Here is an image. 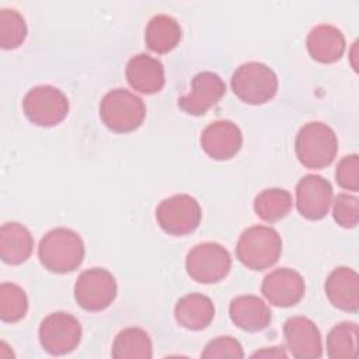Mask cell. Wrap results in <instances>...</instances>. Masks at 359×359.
I'll list each match as a JSON object with an SVG mask.
<instances>
[{
	"instance_id": "obj_1",
	"label": "cell",
	"mask_w": 359,
	"mask_h": 359,
	"mask_svg": "<svg viewBox=\"0 0 359 359\" xmlns=\"http://www.w3.org/2000/svg\"><path fill=\"white\" fill-rule=\"evenodd\" d=\"M86 254L81 237L72 229L56 227L39 241L38 257L45 269L53 273H67L83 262Z\"/></svg>"
},
{
	"instance_id": "obj_2",
	"label": "cell",
	"mask_w": 359,
	"mask_h": 359,
	"mask_svg": "<svg viewBox=\"0 0 359 359\" xmlns=\"http://www.w3.org/2000/svg\"><path fill=\"white\" fill-rule=\"evenodd\" d=\"M282 254V238L269 226H251L238 237L236 245L237 259L252 271H264L275 265Z\"/></svg>"
},
{
	"instance_id": "obj_3",
	"label": "cell",
	"mask_w": 359,
	"mask_h": 359,
	"mask_svg": "<svg viewBox=\"0 0 359 359\" xmlns=\"http://www.w3.org/2000/svg\"><path fill=\"white\" fill-rule=\"evenodd\" d=\"M294 151L300 164L307 168L328 167L338 153L337 135L324 122H307L296 135Z\"/></svg>"
},
{
	"instance_id": "obj_4",
	"label": "cell",
	"mask_w": 359,
	"mask_h": 359,
	"mask_svg": "<svg viewBox=\"0 0 359 359\" xmlns=\"http://www.w3.org/2000/svg\"><path fill=\"white\" fill-rule=\"evenodd\" d=\"M144 116L146 105L142 98L125 88L108 91L100 102V118L115 133H128L137 129Z\"/></svg>"
},
{
	"instance_id": "obj_5",
	"label": "cell",
	"mask_w": 359,
	"mask_h": 359,
	"mask_svg": "<svg viewBox=\"0 0 359 359\" xmlns=\"http://www.w3.org/2000/svg\"><path fill=\"white\" fill-rule=\"evenodd\" d=\"M231 90L237 98L250 105L272 100L278 91L276 73L261 62H245L231 76Z\"/></svg>"
},
{
	"instance_id": "obj_6",
	"label": "cell",
	"mask_w": 359,
	"mask_h": 359,
	"mask_svg": "<svg viewBox=\"0 0 359 359\" xmlns=\"http://www.w3.org/2000/svg\"><path fill=\"white\" fill-rule=\"evenodd\" d=\"M185 268L188 275L198 283H217L229 275L231 257L222 244L205 241L188 251Z\"/></svg>"
},
{
	"instance_id": "obj_7",
	"label": "cell",
	"mask_w": 359,
	"mask_h": 359,
	"mask_svg": "<svg viewBox=\"0 0 359 359\" xmlns=\"http://www.w3.org/2000/svg\"><path fill=\"white\" fill-rule=\"evenodd\" d=\"M25 116L38 126H55L69 114V100L62 90L49 84L32 87L22 100Z\"/></svg>"
},
{
	"instance_id": "obj_8",
	"label": "cell",
	"mask_w": 359,
	"mask_h": 359,
	"mask_svg": "<svg viewBox=\"0 0 359 359\" xmlns=\"http://www.w3.org/2000/svg\"><path fill=\"white\" fill-rule=\"evenodd\" d=\"M158 226L171 236H185L195 231L202 219L199 202L188 194L165 198L156 209Z\"/></svg>"
},
{
	"instance_id": "obj_9",
	"label": "cell",
	"mask_w": 359,
	"mask_h": 359,
	"mask_svg": "<svg viewBox=\"0 0 359 359\" xmlns=\"http://www.w3.org/2000/svg\"><path fill=\"white\" fill-rule=\"evenodd\" d=\"M116 280L105 268L83 271L74 283V299L87 311H101L116 297Z\"/></svg>"
},
{
	"instance_id": "obj_10",
	"label": "cell",
	"mask_w": 359,
	"mask_h": 359,
	"mask_svg": "<svg viewBox=\"0 0 359 359\" xmlns=\"http://www.w3.org/2000/svg\"><path fill=\"white\" fill-rule=\"evenodd\" d=\"M81 341L79 320L66 311L48 314L39 325V342L42 348L55 356L74 351Z\"/></svg>"
},
{
	"instance_id": "obj_11",
	"label": "cell",
	"mask_w": 359,
	"mask_h": 359,
	"mask_svg": "<svg viewBox=\"0 0 359 359\" xmlns=\"http://www.w3.org/2000/svg\"><path fill=\"white\" fill-rule=\"evenodd\" d=\"M332 185L317 174L302 177L296 185V206L299 213L309 220L323 219L332 203Z\"/></svg>"
},
{
	"instance_id": "obj_12",
	"label": "cell",
	"mask_w": 359,
	"mask_h": 359,
	"mask_svg": "<svg viewBox=\"0 0 359 359\" xmlns=\"http://www.w3.org/2000/svg\"><path fill=\"white\" fill-rule=\"evenodd\" d=\"M226 93L223 79L213 72H201L194 76L191 91L178 100V107L188 115L201 116L208 112Z\"/></svg>"
},
{
	"instance_id": "obj_13",
	"label": "cell",
	"mask_w": 359,
	"mask_h": 359,
	"mask_svg": "<svg viewBox=\"0 0 359 359\" xmlns=\"http://www.w3.org/2000/svg\"><path fill=\"white\" fill-rule=\"evenodd\" d=\"M261 292L271 304L276 307H292L303 299L306 282L297 271L278 268L264 278Z\"/></svg>"
},
{
	"instance_id": "obj_14",
	"label": "cell",
	"mask_w": 359,
	"mask_h": 359,
	"mask_svg": "<svg viewBox=\"0 0 359 359\" xmlns=\"http://www.w3.org/2000/svg\"><path fill=\"white\" fill-rule=\"evenodd\" d=\"M286 345L293 358L317 359L323 356V341L317 325L307 317L293 316L283 324Z\"/></svg>"
},
{
	"instance_id": "obj_15",
	"label": "cell",
	"mask_w": 359,
	"mask_h": 359,
	"mask_svg": "<svg viewBox=\"0 0 359 359\" xmlns=\"http://www.w3.org/2000/svg\"><path fill=\"white\" fill-rule=\"evenodd\" d=\"M243 133L240 128L227 119H219L209 123L201 135L203 151L213 160H230L241 149Z\"/></svg>"
},
{
	"instance_id": "obj_16",
	"label": "cell",
	"mask_w": 359,
	"mask_h": 359,
	"mask_svg": "<svg viewBox=\"0 0 359 359\" xmlns=\"http://www.w3.org/2000/svg\"><path fill=\"white\" fill-rule=\"evenodd\" d=\"M325 294L331 304L342 311L358 313L359 276L348 266L335 268L325 280Z\"/></svg>"
},
{
	"instance_id": "obj_17",
	"label": "cell",
	"mask_w": 359,
	"mask_h": 359,
	"mask_svg": "<svg viewBox=\"0 0 359 359\" xmlns=\"http://www.w3.org/2000/svg\"><path fill=\"white\" fill-rule=\"evenodd\" d=\"M125 74L129 86L142 94L158 93L165 83L163 63L146 53L130 57Z\"/></svg>"
},
{
	"instance_id": "obj_18",
	"label": "cell",
	"mask_w": 359,
	"mask_h": 359,
	"mask_svg": "<svg viewBox=\"0 0 359 359\" xmlns=\"http://www.w3.org/2000/svg\"><path fill=\"white\" fill-rule=\"evenodd\" d=\"M229 314L236 327L247 332L265 330L272 320V313L262 299L254 294L234 297L229 306Z\"/></svg>"
},
{
	"instance_id": "obj_19",
	"label": "cell",
	"mask_w": 359,
	"mask_h": 359,
	"mask_svg": "<svg viewBox=\"0 0 359 359\" xmlns=\"http://www.w3.org/2000/svg\"><path fill=\"white\" fill-rule=\"evenodd\" d=\"M307 50L310 56L320 63H334L345 52V36L342 31L330 24L314 27L307 35Z\"/></svg>"
},
{
	"instance_id": "obj_20",
	"label": "cell",
	"mask_w": 359,
	"mask_h": 359,
	"mask_svg": "<svg viewBox=\"0 0 359 359\" xmlns=\"http://www.w3.org/2000/svg\"><path fill=\"white\" fill-rule=\"evenodd\" d=\"M175 321L185 330H205L215 317L213 302L202 293H189L178 299L174 307Z\"/></svg>"
},
{
	"instance_id": "obj_21",
	"label": "cell",
	"mask_w": 359,
	"mask_h": 359,
	"mask_svg": "<svg viewBox=\"0 0 359 359\" xmlns=\"http://www.w3.org/2000/svg\"><path fill=\"white\" fill-rule=\"evenodd\" d=\"M34 248L29 230L17 222H7L0 229V258L4 264L20 265L25 262Z\"/></svg>"
},
{
	"instance_id": "obj_22",
	"label": "cell",
	"mask_w": 359,
	"mask_h": 359,
	"mask_svg": "<svg viewBox=\"0 0 359 359\" xmlns=\"http://www.w3.org/2000/svg\"><path fill=\"white\" fill-rule=\"evenodd\" d=\"M182 31L180 22L167 14L151 17L146 25L144 42L147 48L156 53H167L172 50L181 41Z\"/></svg>"
},
{
	"instance_id": "obj_23",
	"label": "cell",
	"mask_w": 359,
	"mask_h": 359,
	"mask_svg": "<svg viewBox=\"0 0 359 359\" xmlns=\"http://www.w3.org/2000/svg\"><path fill=\"white\" fill-rule=\"evenodd\" d=\"M111 355L115 359H150L153 356L151 339L139 327L123 328L114 339Z\"/></svg>"
},
{
	"instance_id": "obj_24",
	"label": "cell",
	"mask_w": 359,
	"mask_h": 359,
	"mask_svg": "<svg viewBox=\"0 0 359 359\" xmlns=\"http://www.w3.org/2000/svg\"><path fill=\"white\" fill-rule=\"evenodd\" d=\"M292 195L283 188H268L261 191L254 199L255 215L269 223L287 216L292 209Z\"/></svg>"
},
{
	"instance_id": "obj_25",
	"label": "cell",
	"mask_w": 359,
	"mask_h": 359,
	"mask_svg": "<svg viewBox=\"0 0 359 359\" xmlns=\"http://www.w3.org/2000/svg\"><path fill=\"white\" fill-rule=\"evenodd\" d=\"M358 325L342 321L334 325L327 335V353L331 359H352L356 356Z\"/></svg>"
},
{
	"instance_id": "obj_26",
	"label": "cell",
	"mask_w": 359,
	"mask_h": 359,
	"mask_svg": "<svg viewBox=\"0 0 359 359\" xmlns=\"http://www.w3.org/2000/svg\"><path fill=\"white\" fill-rule=\"evenodd\" d=\"M28 299L22 287L15 283L0 285V318L4 323H17L25 317Z\"/></svg>"
},
{
	"instance_id": "obj_27",
	"label": "cell",
	"mask_w": 359,
	"mask_h": 359,
	"mask_svg": "<svg viewBox=\"0 0 359 359\" xmlns=\"http://www.w3.org/2000/svg\"><path fill=\"white\" fill-rule=\"evenodd\" d=\"M27 38V24L24 17L14 8L0 10V46L15 49Z\"/></svg>"
},
{
	"instance_id": "obj_28",
	"label": "cell",
	"mask_w": 359,
	"mask_h": 359,
	"mask_svg": "<svg viewBox=\"0 0 359 359\" xmlns=\"http://www.w3.org/2000/svg\"><path fill=\"white\" fill-rule=\"evenodd\" d=\"M332 216L344 229H353L359 222V199L355 195L338 194L334 201Z\"/></svg>"
},
{
	"instance_id": "obj_29",
	"label": "cell",
	"mask_w": 359,
	"mask_h": 359,
	"mask_svg": "<svg viewBox=\"0 0 359 359\" xmlns=\"http://www.w3.org/2000/svg\"><path fill=\"white\" fill-rule=\"evenodd\" d=\"M201 356L203 359H216V358L241 359V358H244V351H243L241 344L236 338L219 337L206 344Z\"/></svg>"
},
{
	"instance_id": "obj_30",
	"label": "cell",
	"mask_w": 359,
	"mask_h": 359,
	"mask_svg": "<svg viewBox=\"0 0 359 359\" xmlns=\"http://www.w3.org/2000/svg\"><path fill=\"white\" fill-rule=\"evenodd\" d=\"M335 180L344 189L356 192L359 189V156L349 154L339 160L335 168Z\"/></svg>"
},
{
	"instance_id": "obj_31",
	"label": "cell",
	"mask_w": 359,
	"mask_h": 359,
	"mask_svg": "<svg viewBox=\"0 0 359 359\" xmlns=\"http://www.w3.org/2000/svg\"><path fill=\"white\" fill-rule=\"evenodd\" d=\"M252 358H287L286 352L283 351L282 346H272L269 349H261L257 351L255 353L251 355Z\"/></svg>"
}]
</instances>
